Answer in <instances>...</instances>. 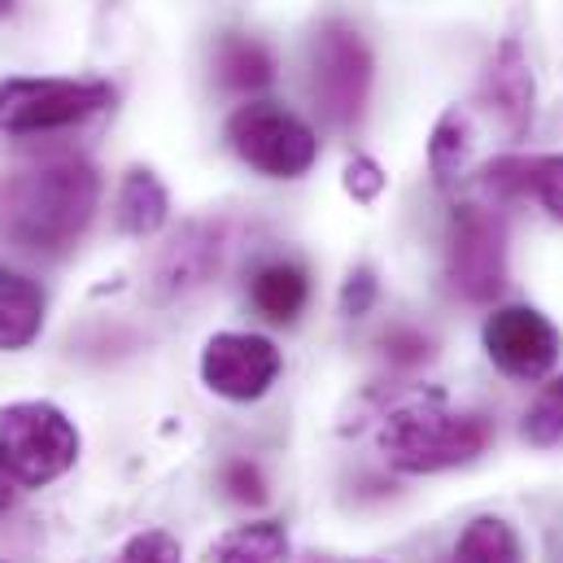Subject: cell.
Listing matches in <instances>:
<instances>
[{"mask_svg":"<svg viewBox=\"0 0 563 563\" xmlns=\"http://www.w3.org/2000/svg\"><path fill=\"white\" fill-rule=\"evenodd\" d=\"M101 179L84 157H57L0 175V236L22 250H70L92 223Z\"/></svg>","mask_w":563,"mask_h":563,"instance_id":"obj_1","label":"cell"},{"mask_svg":"<svg viewBox=\"0 0 563 563\" xmlns=\"http://www.w3.org/2000/svg\"><path fill=\"white\" fill-rule=\"evenodd\" d=\"M489 420L472 416V411H450L437 398L407 402L398 411H389L380 423V450L389 459V467L428 476V472H450L463 467L472 459L485 454L489 445Z\"/></svg>","mask_w":563,"mask_h":563,"instance_id":"obj_2","label":"cell"},{"mask_svg":"<svg viewBox=\"0 0 563 563\" xmlns=\"http://www.w3.org/2000/svg\"><path fill=\"white\" fill-rule=\"evenodd\" d=\"M79 459V428L53 402L26 398L0 407V467L13 485L40 489L66 476Z\"/></svg>","mask_w":563,"mask_h":563,"instance_id":"obj_3","label":"cell"},{"mask_svg":"<svg viewBox=\"0 0 563 563\" xmlns=\"http://www.w3.org/2000/svg\"><path fill=\"white\" fill-rule=\"evenodd\" d=\"M114 101L110 84L101 79H4L0 84V132L9 136H40L79 128Z\"/></svg>","mask_w":563,"mask_h":563,"instance_id":"obj_4","label":"cell"},{"mask_svg":"<svg viewBox=\"0 0 563 563\" xmlns=\"http://www.w3.org/2000/svg\"><path fill=\"white\" fill-rule=\"evenodd\" d=\"M310 92L328 123L350 128L358 123L367 92H372V48L358 26L332 18L310 40Z\"/></svg>","mask_w":563,"mask_h":563,"instance_id":"obj_5","label":"cell"},{"mask_svg":"<svg viewBox=\"0 0 563 563\" xmlns=\"http://www.w3.org/2000/svg\"><path fill=\"white\" fill-rule=\"evenodd\" d=\"M228 144L245 166L272 179H297L314 166L319 157V136L310 123L288 114L276 101H250L228 119Z\"/></svg>","mask_w":563,"mask_h":563,"instance_id":"obj_6","label":"cell"},{"mask_svg":"<svg viewBox=\"0 0 563 563\" xmlns=\"http://www.w3.org/2000/svg\"><path fill=\"white\" fill-rule=\"evenodd\" d=\"M450 288L463 301H494L507 284V228L485 206H459L445 254Z\"/></svg>","mask_w":563,"mask_h":563,"instance_id":"obj_7","label":"cell"},{"mask_svg":"<svg viewBox=\"0 0 563 563\" xmlns=\"http://www.w3.org/2000/svg\"><path fill=\"white\" fill-rule=\"evenodd\" d=\"M280 350L258 332H214L201 350V380L228 402H258L280 380Z\"/></svg>","mask_w":563,"mask_h":563,"instance_id":"obj_8","label":"cell"},{"mask_svg":"<svg viewBox=\"0 0 563 563\" xmlns=\"http://www.w3.org/2000/svg\"><path fill=\"white\" fill-rule=\"evenodd\" d=\"M485 354L511 380H542L560 358V328L533 306H498L485 319Z\"/></svg>","mask_w":563,"mask_h":563,"instance_id":"obj_9","label":"cell"},{"mask_svg":"<svg viewBox=\"0 0 563 563\" xmlns=\"http://www.w3.org/2000/svg\"><path fill=\"white\" fill-rule=\"evenodd\" d=\"M481 97L489 101V110L498 114V123L520 136L533 119V70H529V57L516 40H503V48L494 53L489 70H485V84H481Z\"/></svg>","mask_w":563,"mask_h":563,"instance_id":"obj_10","label":"cell"},{"mask_svg":"<svg viewBox=\"0 0 563 563\" xmlns=\"http://www.w3.org/2000/svg\"><path fill=\"white\" fill-rule=\"evenodd\" d=\"M481 184L498 197H538L563 223V153L542 157H498L485 166Z\"/></svg>","mask_w":563,"mask_h":563,"instance_id":"obj_11","label":"cell"},{"mask_svg":"<svg viewBox=\"0 0 563 563\" xmlns=\"http://www.w3.org/2000/svg\"><path fill=\"white\" fill-rule=\"evenodd\" d=\"M44 328V292L0 263V350H26Z\"/></svg>","mask_w":563,"mask_h":563,"instance_id":"obj_12","label":"cell"},{"mask_svg":"<svg viewBox=\"0 0 563 563\" xmlns=\"http://www.w3.org/2000/svg\"><path fill=\"white\" fill-rule=\"evenodd\" d=\"M219 267V232L214 228H188L162 258L157 284L162 292H188L197 284L210 280V272Z\"/></svg>","mask_w":563,"mask_h":563,"instance_id":"obj_13","label":"cell"},{"mask_svg":"<svg viewBox=\"0 0 563 563\" xmlns=\"http://www.w3.org/2000/svg\"><path fill=\"white\" fill-rule=\"evenodd\" d=\"M288 529L280 520H250L228 529L223 538L210 542L206 560L210 563H288Z\"/></svg>","mask_w":563,"mask_h":563,"instance_id":"obj_14","label":"cell"},{"mask_svg":"<svg viewBox=\"0 0 563 563\" xmlns=\"http://www.w3.org/2000/svg\"><path fill=\"white\" fill-rule=\"evenodd\" d=\"M166 214H170V197H166L162 179L144 166L128 170L123 188H119V228L128 236H153V232H162Z\"/></svg>","mask_w":563,"mask_h":563,"instance_id":"obj_15","label":"cell"},{"mask_svg":"<svg viewBox=\"0 0 563 563\" xmlns=\"http://www.w3.org/2000/svg\"><path fill=\"white\" fill-rule=\"evenodd\" d=\"M214 70H219L223 88H232V92H258L276 79V62H272L267 44H258L250 35H223L219 53H214Z\"/></svg>","mask_w":563,"mask_h":563,"instance_id":"obj_16","label":"cell"},{"mask_svg":"<svg viewBox=\"0 0 563 563\" xmlns=\"http://www.w3.org/2000/svg\"><path fill=\"white\" fill-rule=\"evenodd\" d=\"M250 297L272 323H292L306 310L310 284L297 263H267V267H258V276L250 284Z\"/></svg>","mask_w":563,"mask_h":563,"instance_id":"obj_17","label":"cell"},{"mask_svg":"<svg viewBox=\"0 0 563 563\" xmlns=\"http://www.w3.org/2000/svg\"><path fill=\"white\" fill-rule=\"evenodd\" d=\"M525 547L516 538V529L498 516H476L459 542H454V563H520Z\"/></svg>","mask_w":563,"mask_h":563,"instance_id":"obj_18","label":"cell"},{"mask_svg":"<svg viewBox=\"0 0 563 563\" xmlns=\"http://www.w3.org/2000/svg\"><path fill=\"white\" fill-rule=\"evenodd\" d=\"M467 148H472V128L459 110H445L432 128V141H428V166H432V179L437 184H450L463 162H467Z\"/></svg>","mask_w":563,"mask_h":563,"instance_id":"obj_19","label":"cell"},{"mask_svg":"<svg viewBox=\"0 0 563 563\" xmlns=\"http://www.w3.org/2000/svg\"><path fill=\"white\" fill-rule=\"evenodd\" d=\"M525 441H533V445H560L563 441V376L551 380L525 411Z\"/></svg>","mask_w":563,"mask_h":563,"instance_id":"obj_20","label":"cell"},{"mask_svg":"<svg viewBox=\"0 0 563 563\" xmlns=\"http://www.w3.org/2000/svg\"><path fill=\"white\" fill-rule=\"evenodd\" d=\"M114 563H184V551H179V542H175L170 533L144 529V533H136V538L119 551Z\"/></svg>","mask_w":563,"mask_h":563,"instance_id":"obj_21","label":"cell"},{"mask_svg":"<svg viewBox=\"0 0 563 563\" xmlns=\"http://www.w3.org/2000/svg\"><path fill=\"white\" fill-rule=\"evenodd\" d=\"M341 184H345V192L354 197V201H363V206H372L380 192H385V184H389V175L380 170V162L376 157H367V153H358V157H350L345 162V175H341Z\"/></svg>","mask_w":563,"mask_h":563,"instance_id":"obj_22","label":"cell"},{"mask_svg":"<svg viewBox=\"0 0 563 563\" xmlns=\"http://www.w3.org/2000/svg\"><path fill=\"white\" fill-rule=\"evenodd\" d=\"M223 489L236 498V503H267V481H263V472L254 467V463H245V459H236V463H228L223 467Z\"/></svg>","mask_w":563,"mask_h":563,"instance_id":"obj_23","label":"cell"},{"mask_svg":"<svg viewBox=\"0 0 563 563\" xmlns=\"http://www.w3.org/2000/svg\"><path fill=\"white\" fill-rule=\"evenodd\" d=\"M376 292H380V284L372 276V267H354L345 284H341V310L350 314V319H363L372 306H376Z\"/></svg>","mask_w":563,"mask_h":563,"instance_id":"obj_24","label":"cell"},{"mask_svg":"<svg viewBox=\"0 0 563 563\" xmlns=\"http://www.w3.org/2000/svg\"><path fill=\"white\" fill-rule=\"evenodd\" d=\"M385 350H389V358H398V363H423L428 358V341H423L420 332H389L385 336Z\"/></svg>","mask_w":563,"mask_h":563,"instance_id":"obj_25","label":"cell"},{"mask_svg":"<svg viewBox=\"0 0 563 563\" xmlns=\"http://www.w3.org/2000/svg\"><path fill=\"white\" fill-rule=\"evenodd\" d=\"M13 507V481L4 476V467H0V516Z\"/></svg>","mask_w":563,"mask_h":563,"instance_id":"obj_26","label":"cell"},{"mask_svg":"<svg viewBox=\"0 0 563 563\" xmlns=\"http://www.w3.org/2000/svg\"><path fill=\"white\" fill-rule=\"evenodd\" d=\"M301 563H380V560H341V555H306Z\"/></svg>","mask_w":563,"mask_h":563,"instance_id":"obj_27","label":"cell"},{"mask_svg":"<svg viewBox=\"0 0 563 563\" xmlns=\"http://www.w3.org/2000/svg\"><path fill=\"white\" fill-rule=\"evenodd\" d=\"M9 9H13V0H0V18H4V13H9Z\"/></svg>","mask_w":563,"mask_h":563,"instance_id":"obj_28","label":"cell"}]
</instances>
